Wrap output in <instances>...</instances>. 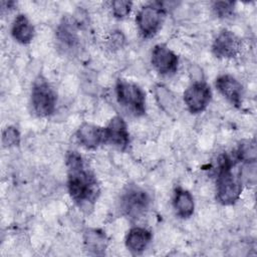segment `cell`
I'll use <instances>...</instances> for the list:
<instances>
[{"instance_id":"obj_1","label":"cell","mask_w":257,"mask_h":257,"mask_svg":"<svg viewBox=\"0 0 257 257\" xmlns=\"http://www.w3.org/2000/svg\"><path fill=\"white\" fill-rule=\"evenodd\" d=\"M67 188L71 199L81 209L91 208L99 195V187L93 174L85 167L77 152H69L66 157Z\"/></svg>"},{"instance_id":"obj_2","label":"cell","mask_w":257,"mask_h":257,"mask_svg":"<svg viewBox=\"0 0 257 257\" xmlns=\"http://www.w3.org/2000/svg\"><path fill=\"white\" fill-rule=\"evenodd\" d=\"M238 160L223 155L219 159L218 174L216 179V198L222 205L235 204L242 193V182L233 172V167Z\"/></svg>"},{"instance_id":"obj_3","label":"cell","mask_w":257,"mask_h":257,"mask_svg":"<svg viewBox=\"0 0 257 257\" xmlns=\"http://www.w3.org/2000/svg\"><path fill=\"white\" fill-rule=\"evenodd\" d=\"M57 95L49 82L39 76L35 79L31 89V104L34 112L39 116H49L56 107Z\"/></svg>"},{"instance_id":"obj_4","label":"cell","mask_w":257,"mask_h":257,"mask_svg":"<svg viewBox=\"0 0 257 257\" xmlns=\"http://www.w3.org/2000/svg\"><path fill=\"white\" fill-rule=\"evenodd\" d=\"M115 94L118 103L131 112L136 115L146 112V94L136 83L118 79L115 85Z\"/></svg>"},{"instance_id":"obj_5","label":"cell","mask_w":257,"mask_h":257,"mask_svg":"<svg viewBox=\"0 0 257 257\" xmlns=\"http://www.w3.org/2000/svg\"><path fill=\"white\" fill-rule=\"evenodd\" d=\"M165 15V8L160 2L149 3L143 6L136 17L139 31L143 37H153L160 30Z\"/></svg>"},{"instance_id":"obj_6","label":"cell","mask_w":257,"mask_h":257,"mask_svg":"<svg viewBox=\"0 0 257 257\" xmlns=\"http://www.w3.org/2000/svg\"><path fill=\"white\" fill-rule=\"evenodd\" d=\"M150 197L139 187L128 188L120 198V209L122 213L132 220L143 217L149 209Z\"/></svg>"},{"instance_id":"obj_7","label":"cell","mask_w":257,"mask_h":257,"mask_svg":"<svg viewBox=\"0 0 257 257\" xmlns=\"http://www.w3.org/2000/svg\"><path fill=\"white\" fill-rule=\"evenodd\" d=\"M211 98V88L202 80H196L184 92V102L192 113H199L205 110Z\"/></svg>"},{"instance_id":"obj_8","label":"cell","mask_w":257,"mask_h":257,"mask_svg":"<svg viewBox=\"0 0 257 257\" xmlns=\"http://www.w3.org/2000/svg\"><path fill=\"white\" fill-rule=\"evenodd\" d=\"M151 62L159 73L169 75L176 72L179 58L177 54L168 46L164 44H158L152 50Z\"/></svg>"},{"instance_id":"obj_9","label":"cell","mask_w":257,"mask_h":257,"mask_svg":"<svg viewBox=\"0 0 257 257\" xmlns=\"http://www.w3.org/2000/svg\"><path fill=\"white\" fill-rule=\"evenodd\" d=\"M241 50L240 38L229 30L221 31L212 44V51L218 58H233Z\"/></svg>"},{"instance_id":"obj_10","label":"cell","mask_w":257,"mask_h":257,"mask_svg":"<svg viewBox=\"0 0 257 257\" xmlns=\"http://www.w3.org/2000/svg\"><path fill=\"white\" fill-rule=\"evenodd\" d=\"M105 143L111 144L114 147L124 150L130 142V134L126 123L119 115L113 116L108 124L104 127Z\"/></svg>"},{"instance_id":"obj_11","label":"cell","mask_w":257,"mask_h":257,"mask_svg":"<svg viewBox=\"0 0 257 257\" xmlns=\"http://www.w3.org/2000/svg\"><path fill=\"white\" fill-rule=\"evenodd\" d=\"M218 91L234 106L239 107L242 104L243 98V86L232 75L223 74L220 75L215 82Z\"/></svg>"},{"instance_id":"obj_12","label":"cell","mask_w":257,"mask_h":257,"mask_svg":"<svg viewBox=\"0 0 257 257\" xmlns=\"http://www.w3.org/2000/svg\"><path fill=\"white\" fill-rule=\"evenodd\" d=\"M77 142L88 150H93L105 143L104 127L84 122L76 132Z\"/></svg>"},{"instance_id":"obj_13","label":"cell","mask_w":257,"mask_h":257,"mask_svg":"<svg viewBox=\"0 0 257 257\" xmlns=\"http://www.w3.org/2000/svg\"><path fill=\"white\" fill-rule=\"evenodd\" d=\"M152 240V233L143 227H133L125 236V247L133 254L143 253Z\"/></svg>"},{"instance_id":"obj_14","label":"cell","mask_w":257,"mask_h":257,"mask_svg":"<svg viewBox=\"0 0 257 257\" xmlns=\"http://www.w3.org/2000/svg\"><path fill=\"white\" fill-rule=\"evenodd\" d=\"M173 205L177 215L183 219L190 218L194 213V198L189 191L183 188L179 187L175 190Z\"/></svg>"},{"instance_id":"obj_15","label":"cell","mask_w":257,"mask_h":257,"mask_svg":"<svg viewBox=\"0 0 257 257\" xmlns=\"http://www.w3.org/2000/svg\"><path fill=\"white\" fill-rule=\"evenodd\" d=\"M11 34L12 37L21 44H27L33 39V25L24 14H19L15 17L11 27Z\"/></svg>"},{"instance_id":"obj_16","label":"cell","mask_w":257,"mask_h":257,"mask_svg":"<svg viewBox=\"0 0 257 257\" xmlns=\"http://www.w3.org/2000/svg\"><path fill=\"white\" fill-rule=\"evenodd\" d=\"M83 242L85 249L95 255L103 254L107 246L105 234L98 229H87L83 235Z\"/></svg>"},{"instance_id":"obj_17","label":"cell","mask_w":257,"mask_h":257,"mask_svg":"<svg viewBox=\"0 0 257 257\" xmlns=\"http://www.w3.org/2000/svg\"><path fill=\"white\" fill-rule=\"evenodd\" d=\"M56 36L61 45L68 49L74 48L78 43V35L75 24L67 18L63 19L59 24L56 31Z\"/></svg>"},{"instance_id":"obj_18","label":"cell","mask_w":257,"mask_h":257,"mask_svg":"<svg viewBox=\"0 0 257 257\" xmlns=\"http://www.w3.org/2000/svg\"><path fill=\"white\" fill-rule=\"evenodd\" d=\"M256 144L254 140H245L240 143L235 153V157L238 162L251 163L256 162Z\"/></svg>"},{"instance_id":"obj_19","label":"cell","mask_w":257,"mask_h":257,"mask_svg":"<svg viewBox=\"0 0 257 257\" xmlns=\"http://www.w3.org/2000/svg\"><path fill=\"white\" fill-rule=\"evenodd\" d=\"M155 95L158 103L164 110L169 112L175 107V97L166 86L158 84L155 87Z\"/></svg>"},{"instance_id":"obj_20","label":"cell","mask_w":257,"mask_h":257,"mask_svg":"<svg viewBox=\"0 0 257 257\" xmlns=\"http://www.w3.org/2000/svg\"><path fill=\"white\" fill-rule=\"evenodd\" d=\"M20 143V134L15 126H7L2 133V145L4 148L18 146Z\"/></svg>"},{"instance_id":"obj_21","label":"cell","mask_w":257,"mask_h":257,"mask_svg":"<svg viewBox=\"0 0 257 257\" xmlns=\"http://www.w3.org/2000/svg\"><path fill=\"white\" fill-rule=\"evenodd\" d=\"M132 2L125 0H115L111 3L112 14L116 18H124L127 16L132 9Z\"/></svg>"},{"instance_id":"obj_22","label":"cell","mask_w":257,"mask_h":257,"mask_svg":"<svg viewBox=\"0 0 257 257\" xmlns=\"http://www.w3.org/2000/svg\"><path fill=\"white\" fill-rule=\"evenodd\" d=\"M234 3L231 1H218L213 5L215 14L220 18H227L233 14Z\"/></svg>"}]
</instances>
